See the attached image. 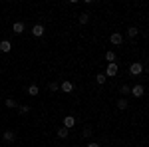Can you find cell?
Here are the masks:
<instances>
[{"label":"cell","mask_w":149,"mask_h":147,"mask_svg":"<svg viewBox=\"0 0 149 147\" xmlns=\"http://www.w3.org/2000/svg\"><path fill=\"white\" fill-rule=\"evenodd\" d=\"M117 107H119V109H127V100H123V98H121V100L117 102Z\"/></svg>","instance_id":"16"},{"label":"cell","mask_w":149,"mask_h":147,"mask_svg":"<svg viewBox=\"0 0 149 147\" xmlns=\"http://www.w3.org/2000/svg\"><path fill=\"white\" fill-rule=\"evenodd\" d=\"M121 93H123V95H127V93H131V88H129V86H125V84H123V86H121Z\"/></svg>","instance_id":"18"},{"label":"cell","mask_w":149,"mask_h":147,"mask_svg":"<svg viewBox=\"0 0 149 147\" xmlns=\"http://www.w3.org/2000/svg\"><path fill=\"white\" fill-rule=\"evenodd\" d=\"M28 111H30V107H28V105H22V107H20V111H18V113H20V115H26Z\"/></svg>","instance_id":"20"},{"label":"cell","mask_w":149,"mask_h":147,"mask_svg":"<svg viewBox=\"0 0 149 147\" xmlns=\"http://www.w3.org/2000/svg\"><path fill=\"white\" fill-rule=\"evenodd\" d=\"M6 107L14 109V107H16V102H14V100H6Z\"/></svg>","instance_id":"19"},{"label":"cell","mask_w":149,"mask_h":147,"mask_svg":"<svg viewBox=\"0 0 149 147\" xmlns=\"http://www.w3.org/2000/svg\"><path fill=\"white\" fill-rule=\"evenodd\" d=\"M48 88H50V91H56L58 90V84H56V82H50V86H48Z\"/></svg>","instance_id":"22"},{"label":"cell","mask_w":149,"mask_h":147,"mask_svg":"<svg viewBox=\"0 0 149 147\" xmlns=\"http://www.w3.org/2000/svg\"><path fill=\"white\" fill-rule=\"evenodd\" d=\"M95 82H97L100 86H103V84H105V74H97V76H95Z\"/></svg>","instance_id":"14"},{"label":"cell","mask_w":149,"mask_h":147,"mask_svg":"<svg viewBox=\"0 0 149 147\" xmlns=\"http://www.w3.org/2000/svg\"><path fill=\"white\" fill-rule=\"evenodd\" d=\"M80 22L81 24H88V22H90V14H86V12H84V14H80Z\"/></svg>","instance_id":"15"},{"label":"cell","mask_w":149,"mask_h":147,"mask_svg":"<svg viewBox=\"0 0 149 147\" xmlns=\"http://www.w3.org/2000/svg\"><path fill=\"white\" fill-rule=\"evenodd\" d=\"M81 135H84V137H90V135H92V129H90V127H86V129L81 131Z\"/></svg>","instance_id":"21"},{"label":"cell","mask_w":149,"mask_h":147,"mask_svg":"<svg viewBox=\"0 0 149 147\" xmlns=\"http://www.w3.org/2000/svg\"><path fill=\"white\" fill-rule=\"evenodd\" d=\"M28 93H30V95H38V93H40V88H38V86H30V88H28Z\"/></svg>","instance_id":"12"},{"label":"cell","mask_w":149,"mask_h":147,"mask_svg":"<svg viewBox=\"0 0 149 147\" xmlns=\"http://www.w3.org/2000/svg\"><path fill=\"white\" fill-rule=\"evenodd\" d=\"M68 131L70 129H66V127H60V129H58V137H60V139H66V137H68Z\"/></svg>","instance_id":"10"},{"label":"cell","mask_w":149,"mask_h":147,"mask_svg":"<svg viewBox=\"0 0 149 147\" xmlns=\"http://www.w3.org/2000/svg\"><path fill=\"white\" fill-rule=\"evenodd\" d=\"M10 50H12V44L8 42V40H2V42H0V52L6 54V52H10Z\"/></svg>","instance_id":"5"},{"label":"cell","mask_w":149,"mask_h":147,"mask_svg":"<svg viewBox=\"0 0 149 147\" xmlns=\"http://www.w3.org/2000/svg\"><path fill=\"white\" fill-rule=\"evenodd\" d=\"M4 141H14V131H4Z\"/></svg>","instance_id":"13"},{"label":"cell","mask_w":149,"mask_h":147,"mask_svg":"<svg viewBox=\"0 0 149 147\" xmlns=\"http://www.w3.org/2000/svg\"><path fill=\"white\" fill-rule=\"evenodd\" d=\"M115 74H117V64H107V70H105V76L113 78Z\"/></svg>","instance_id":"4"},{"label":"cell","mask_w":149,"mask_h":147,"mask_svg":"<svg viewBox=\"0 0 149 147\" xmlns=\"http://www.w3.org/2000/svg\"><path fill=\"white\" fill-rule=\"evenodd\" d=\"M12 30H14V34H22V32H24V24L22 22H16L14 26H12Z\"/></svg>","instance_id":"8"},{"label":"cell","mask_w":149,"mask_h":147,"mask_svg":"<svg viewBox=\"0 0 149 147\" xmlns=\"http://www.w3.org/2000/svg\"><path fill=\"white\" fill-rule=\"evenodd\" d=\"M88 147H100V143H88Z\"/></svg>","instance_id":"23"},{"label":"cell","mask_w":149,"mask_h":147,"mask_svg":"<svg viewBox=\"0 0 149 147\" xmlns=\"http://www.w3.org/2000/svg\"><path fill=\"white\" fill-rule=\"evenodd\" d=\"M72 90H74V84H72V82H64V84H62V91L70 93Z\"/></svg>","instance_id":"9"},{"label":"cell","mask_w":149,"mask_h":147,"mask_svg":"<svg viewBox=\"0 0 149 147\" xmlns=\"http://www.w3.org/2000/svg\"><path fill=\"white\" fill-rule=\"evenodd\" d=\"M129 72H131L133 76H139V74L143 72V64H139V62H135V64H131V66H129Z\"/></svg>","instance_id":"1"},{"label":"cell","mask_w":149,"mask_h":147,"mask_svg":"<svg viewBox=\"0 0 149 147\" xmlns=\"http://www.w3.org/2000/svg\"><path fill=\"white\" fill-rule=\"evenodd\" d=\"M109 40H111V44H115V46H119L121 42H123V38H121V34H119V32L111 34V38H109Z\"/></svg>","instance_id":"6"},{"label":"cell","mask_w":149,"mask_h":147,"mask_svg":"<svg viewBox=\"0 0 149 147\" xmlns=\"http://www.w3.org/2000/svg\"><path fill=\"white\" fill-rule=\"evenodd\" d=\"M74 125H76V117H74V115H66V117H64V127L70 129V127H74Z\"/></svg>","instance_id":"3"},{"label":"cell","mask_w":149,"mask_h":147,"mask_svg":"<svg viewBox=\"0 0 149 147\" xmlns=\"http://www.w3.org/2000/svg\"><path fill=\"white\" fill-rule=\"evenodd\" d=\"M32 36H36V38H42V36H44V26H42V24H36L34 28H32Z\"/></svg>","instance_id":"2"},{"label":"cell","mask_w":149,"mask_h":147,"mask_svg":"<svg viewBox=\"0 0 149 147\" xmlns=\"http://www.w3.org/2000/svg\"><path fill=\"white\" fill-rule=\"evenodd\" d=\"M105 60H107L109 64H113V62H115V52H111V50H109V52H105Z\"/></svg>","instance_id":"11"},{"label":"cell","mask_w":149,"mask_h":147,"mask_svg":"<svg viewBox=\"0 0 149 147\" xmlns=\"http://www.w3.org/2000/svg\"><path fill=\"white\" fill-rule=\"evenodd\" d=\"M131 93H133L135 98H141V95L145 93V90H143V86H135V88H131Z\"/></svg>","instance_id":"7"},{"label":"cell","mask_w":149,"mask_h":147,"mask_svg":"<svg viewBox=\"0 0 149 147\" xmlns=\"http://www.w3.org/2000/svg\"><path fill=\"white\" fill-rule=\"evenodd\" d=\"M137 28H129V30H127V36H129V38H135V36H137Z\"/></svg>","instance_id":"17"}]
</instances>
